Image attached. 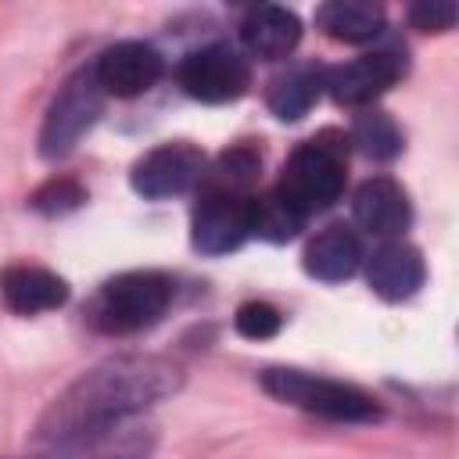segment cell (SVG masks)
<instances>
[{"label": "cell", "instance_id": "obj_1", "mask_svg": "<svg viewBox=\"0 0 459 459\" xmlns=\"http://www.w3.org/2000/svg\"><path fill=\"white\" fill-rule=\"evenodd\" d=\"M183 387V369L161 355H115L72 380L39 416L36 437L43 445L136 420L143 409Z\"/></svg>", "mask_w": 459, "mask_h": 459}, {"label": "cell", "instance_id": "obj_2", "mask_svg": "<svg viewBox=\"0 0 459 459\" xmlns=\"http://www.w3.org/2000/svg\"><path fill=\"white\" fill-rule=\"evenodd\" d=\"M344 169H348V143L337 133H319L305 140L283 165L280 183L273 186L298 215H316L330 208L344 190Z\"/></svg>", "mask_w": 459, "mask_h": 459}, {"label": "cell", "instance_id": "obj_3", "mask_svg": "<svg viewBox=\"0 0 459 459\" xmlns=\"http://www.w3.org/2000/svg\"><path fill=\"white\" fill-rule=\"evenodd\" d=\"M262 387L276 402H287L294 409L316 412L323 420H337V423H369V420H380L377 398L366 394L355 384H344V380L316 377V373L290 369V366H269L262 373Z\"/></svg>", "mask_w": 459, "mask_h": 459}, {"label": "cell", "instance_id": "obj_4", "mask_svg": "<svg viewBox=\"0 0 459 459\" xmlns=\"http://www.w3.org/2000/svg\"><path fill=\"white\" fill-rule=\"evenodd\" d=\"M172 280L158 269H133L108 280L93 301V326L104 333H136L158 323L172 301Z\"/></svg>", "mask_w": 459, "mask_h": 459}, {"label": "cell", "instance_id": "obj_5", "mask_svg": "<svg viewBox=\"0 0 459 459\" xmlns=\"http://www.w3.org/2000/svg\"><path fill=\"white\" fill-rule=\"evenodd\" d=\"M100 108H104V90L97 86L93 65L79 68L72 79H65V86L54 93L47 108V118L39 129V154L65 158L82 140V133L100 118Z\"/></svg>", "mask_w": 459, "mask_h": 459}, {"label": "cell", "instance_id": "obj_6", "mask_svg": "<svg viewBox=\"0 0 459 459\" xmlns=\"http://www.w3.org/2000/svg\"><path fill=\"white\" fill-rule=\"evenodd\" d=\"M179 86L204 104H230L247 93L251 86V68L247 61L226 47V43H208L201 50H190L179 61Z\"/></svg>", "mask_w": 459, "mask_h": 459}, {"label": "cell", "instance_id": "obj_7", "mask_svg": "<svg viewBox=\"0 0 459 459\" xmlns=\"http://www.w3.org/2000/svg\"><path fill=\"white\" fill-rule=\"evenodd\" d=\"M409 61H405V50H394V47H384V50H369V54H359L344 65H333L323 72V90L337 100V104H348V108H366L373 104L380 93H387L402 75H405Z\"/></svg>", "mask_w": 459, "mask_h": 459}, {"label": "cell", "instance_id": "obj_8", "mask_svg": "<svg viewBox=\"0 0 459 459\" xmlns=\"http://www.w3.org/2000/svg\"><path fill=\"white\" fill-rule=\"evenodd\" d=\"M204 176V154L201 147L176 140V143H158L147 154H140L133 161L129 183L136 194L161 201V197H179L190 186H197Z\"/></svg>", "mask_w": 459, "mask_h": 459}, {"label": "cell", "instance_id": "obj_9", "mask_svg": "<svg viewBox=\"0 0 459 459\" xmlns=\"http://www.w3.org/2000/svg\"><path fill=\"white\" fill-rule=\"evenodd\" d=\"M251 237V194H226V190H201L190 240L201 255H230Z\"/></svg>", "mask_w": 459, "mask_h": 459}, {"label": "cell", "instance_id": "obj_10", "mask_svg": "<svg viewBox=\"0 0 459 459\" xmlns=\"http://www.w3.org/2000/svg\"><path fill=\"white\" fill-rule=\"evenodd\" d=\"M158 445V427L147 420H122L100 430H86L65 441H54L39 459H151Z\"/></svg>", "mask_w": 459, "mask_h": 459}, {"label": "cell", "instance_id": "obj_11", "mask_svg": "<svg viewBox=\"0 0 459 459\" xmlns=\"http://www.w3.org/2000/svg\"><path fill=\"white\" fill-rule=\"evenodd\" d=\"M161 72H165L161 54L151 43H140V39L115 43L93 61L97 86L111 97H140L161 79Z\"/></svg>", "mask_w": 459, "mask_h": 459}, {"label": "cell", "instance_id": "obj_12", "mask_svg": "<svg viewBox=\"0 0 459 459\" xmlns=\"http://www.w3.org/2000/svg\"><path fill=\"white\" fill-rule=\"evenodd\" d=\"M351 215L355 222L373 233V237H398L402 230H409L412 222V208H409V194L402 190V183H394L391 176H373L366 179L355 197H351Z\"/></svg>", "mask_w": 459, "mask_h": 459}, {"label": "cell", "instance_id": "obj_13", "mask_svg": "<svg viewBox=\"0 0 459 459\" xmlns=\"http://www.w3.org/2000/svg\"><path fill=\"white\" fill-rule=\"evenodd\" d=\"M423 276H427L423 255L405 240H387L384 247L373 251V258L366 265V280H369L373 294L384 301L412 298L423 287Z\"/></svg>", "mask_w": 459, "mask_h": 459}, {"label": "cell", "instance_id": "obj_14", "mask_svg": "<svg viewBox=\"0 0 459 459\" xmlns=\"http://www.w3.org/2000/svg\"><path fill=\"white\" fill-rule=\"evenodd\" d=\"M0 298L18 316H36L61 308L68 301V283L43 265H7L0 273Z\"/></svg>", "mask_w": 459, "mask_h": 459}, {"label": "cell", "instance_id": "obj_15", "mask_svg": "<svg viewBox=\"0 0 459 459\" xmlns=\"http://www.w3.org/2000/svg\"><path fill=\"white\" fill-rule=\"evenodd\" d=\"M305 273L323 280V283H341L348 276H355V269L362 265V244L359 233L344 222H330L323 226L308 244H305Z\"/></svg>", "mask_w": 459, "mask_h": 459}, {"label": "cell", "instance_id": "obj_16", "mask_svg": "<svg viewBox=\"0 0 459 459\" xmlns=\"http://www.w3.org/2000/svg\"><path fill=\"white\" fill-rule=\"evenodd\" d=\"M240 39L247 47V54L262 57V61H280L287 57L298 39H301V22L294 11L276 7V4H258L244 14L240 22Z\"/></svg>", "mask_w": 459, "mask_h": 459}, {"label": "cell", "instance_id": "obj_17", "mask_svg": "<svg viewBox=\"0 0 459 459\" xmlns=\"http://www.w3.org/2000/svg\"><path fill=\"white\" fill-rule=\"evenodd\" d=\"M323 93V68L316 65H290L269 82L265 104L280 122H298L312 111V104Z\"/></svg>", "mask_w": 459, "mask_h": 459}, {"label": "cell", "instance_id": "obj_18", "mask_svg": "<svg viewBox=\"0 0 459 459\" xmlns=\"http://www.w3.org/2000/svg\"><path fill=\"white\" fill-rule=\"evenodd\" d=\"M384 7L369 0H330L316 11V25L344 43H369L384 32Z\"/></svg>", "mask_w": 459, "mask_h": 459}, {"label": "cell", "instance_id": "obj_19", "mask_svg": "<svg viewBox=\"0 0 459 459\" xmlns=\"http://www.w3.org/2000/svg\"><path fill=\"white\" fill-rule=\"evenodd\" d=\"M262 172V158L255 147H233L222 151L219 161L212 169H204L201 176V190H226V194H251V186L258 183Z\"/></svg>", "mask_w": 459, "mask_h": 459}, {"label": "cell", "instance_id": "obj_20", "mask_svg": "<svg viewBox=\"0 0 459 459\" xmlns=\"http://www.w3.org/2000/svg\"><path fill=\"white\" fill-rule=\"evenodd\" d=\"M351 143L377 161H391L402 151V129L394 126V118L380 108H362L351 122Z\"/></svg>", "mask_w": 459, "mask_h": 459}, {"label": "cell", "instance_id": "obj_21", "mask_svg": "<svg viewBox=\"0 0 459 459\" xmlns=\"http://www.w3.org/2000/svg\"><path fill=\"white\" fill-rule=\"evenodd\" d=\"M305 226V215H298L276 190L269 194H251V233L269 240V244H283L290 237H298V230Z\"/></svg>", "mask_w": 459, "mask_h": 459}, {"label": "cell", "instance_id": "obj_22", "mask_svg": "<svg viewBox=\"0 0 459 459\" xmlns=\"http://www.w3.org/2000/svg\"><path fill=\"white\" fill-rule=\"evenodd\" d=\"M233 326H237V333L247 337V341H269V337L280 333L283 316H280V308H273L269 301H244V305L237 308V316H233Z\"/></svg>", "mask_w": 459, "mask_h": 459}, {"label": "cell", "instance_id": "obj_23", "mask_svg": "<svg viewBox=\"0 0 459 459\" xmlns=\"http://www.w3.org/2000/svg\"><path fill=\"white\" fill-rule=\"evenodd\" d=\"M82 201H86V190L75 179H50L32 194L29 204L43 215H65V212H75Z\"/></svg>", "mask_w": 459, "mask_h": 459}, {"label": "cell", "instance_id": "obj_24", "mask_svg": "<svg viewBox=\"0 0 459 459\" xmlns=\"http://www.w3.org/2000/svg\"><path fill=\"white\" fill-rule=\"evenodd\" d=\"M455 4L452 0H427V4H412L409 7V22L423 32H448L455 25Z\"/></svg>", "mask_w": 459, "mask_h": 459}]
</instances>
